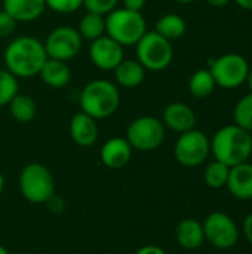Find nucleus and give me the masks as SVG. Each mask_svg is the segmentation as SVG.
<instances>
[{
	"mask_svg": "<svg viewBox=\"0 0 252 254\" xmlns=\"http://www.w3.org/2000/svg\"><path fill=\"white\" fill-rule=\"evenodd\" d=\"M46 60L45 45L33 36L15 37L4 49V68L15 77L30 79L37 76Z\"/></svg>",
	"mask_w": 252,
	"mask_h": 254,
	"instance_id": "nucleus-1",
	"label": "nucleus"
},
{
	"mask_svg": "<svg viewBox=\"0 0 252 254\" xmlns=\"http://www.w3.org/2000/svg\"><path fill=\"white\" fill-rule=\"evenodd\" d=\"M211 152L215 161H220L227 167L247 162L252 153V134L236 124L226 125L214 134Z\"/></svg>",
	"mask_w": 252,
	"mask_h": 254,
	"instance_id": "nucleus-2",
	"label": "nucleus"
},
{
	"mask_svg": "<svg viewBox=\"0 0 252 254\" xmlns=\"http://www.w3.org/2000/svg\"><path fill=\"white\" fill-rule=\"evenodd\" d=\"M79 104L83 113L95 121L110 118L120 104V92L116 83L107 79H95L86 83L79 95Z\"/></svg>",
	"mask_w": 252,
	"mask_h": 254,
	"instance_id": "nucleus-3",
	"label": "nucleus"
},
{
	"mask_svg": "<svg viewBox=\"0 0 252 254\" xmlns=\"http://www.w3.org/2000/svg\"><path fill=\"white\" fill-rule=\"evenodd\" d=\"M146 31L147 24L141 12L116 7L105 18V34L122 46L137 45Z\"/></svg>",
	"mask_w": 252,
	"mask_h": 254,
	"instance_id": "nucleus-4",
	"label": "nucleus"
},
{
	"mask_svg": "<svg viewBox=\"0 0 252 254\" xmlns=\"http://www.w3.org/2000/svg\"><path fill=\"white\" fill-rule=\"evenodd\" d=\"M19 190L28 202L46 204V201L55 195L53 176L42 164H28L19 174Z\"/></svg>",
	"mask_w": 252,
	"mask_h": 254,
	"instance_id": "nucleus-5",
	"label": "nucleus"
},
{
	"mask_svg": "<svg viewBox=\"0 0 252 254\" xmlns=\"http://www.w3.org/2000/svg\"><path fill=\"white\" fill-rule=\"evenodd\" d=\"M135 46L137 60L146 70L160 71L172 63L174 49L171 42L156 31H146Z\"/></svg>",
	"mask_w": 252,
	"mask_h": 254,
	"instance_id": "nucleus-6",
	"label": "nucleus"
},
{
	"mask_svg": "<svg viewBox=\"0 0 252 254\" xmlns=\"http://www.w3.org/2000/svg\"><path fill=\"white\" fill-rule=\"evenodd\" d=\"M165 125L154 116H140L134 119L126 129V140L132 149L151 152L162 146L165 140Z\"/></svg>",
	"mask_w": 252,
	"mask_h": 254,
	"instance_id": "nucleus-7",
	"label": "nucleus"
},
{
	"mask_svg": "<svg viewBox=\"0 0 252 254\" xmlns=\"http://www.w3.org/2000/svg\"><path fill=\"white\" fill-rule=\"evenodd\" d=\"M208 64L215 85L224 89L242 86L250 71L248 61L239 54H224L218 58H211Z\"/></svg>",
	"mask_w": 252,
	"mask_h": 254,
	"instance_id": "nucleus-8",
	"label": "nucleus"
},
{
	"mask_svg": "<svg viewBox=\"0 0 252 254\" xmlns=\"http://www.w3.org/2000/svg\"><path fill=\"white\" fill-rule=\"evenodd\" d=\"M211 153V140L199 129H190L180 134L174 146V156L177 162L186 168L199 167Z\"/></svg>",
	"mask_w": 252,
	"mask_h": 254,
	"instance_id": "nucleus-9",
	"label": "nucleus"
},
{
	"mask_svg": "<svg viewBox=\"0 0 252 254\" xmlns=\"http://www.w3.org/2000/svg\"><path fill=\"white\" fill-rule=\"evenodd\" d=\"M205 241L218 250H229L238 244L239 229L235 220L221 211L211 213L202 223Z\"/></svg>",
	"mask_w": 252,
	"mask_h": 254,
	"instance_id": "nucleus-10",
	"label": "nucleus"
},
{
	"mask_svg": "<svg viewBox=\"0 0 252 254\" xmlns=\"http://www.w3.org/2000/svg\"><path fill=\"white\" fill-rule=\"evenodd\" d=\"M43 45L48 58L67 63L68 60H73L80 52L83 39L79 34L77 28L61 25L49 33Z\"/></svg>",
	"mask_w": 252,
	"mask_h": 254,
	"instance_id": "nucleus-11",
	"label": "nucleus"
},
{
	"mask_svg": "<svg viewBox=\"0 0 252 254\" xmlns=\"http://www.w3.org/2000/svg\"><path fill=\"white\" fill-rule=\"evenodd\" d=\"M89 58L92 64L101 70H114L125 58H123V46L117 43L110 36L104 34L97 40L91 42L89 46Z\"/></svg>",
	"mask_w": 252,
	"mask_h": 254,
	"instance_id": "nucleus-12",
	"label": "nucleus"
},
{
	"mask_svg": "<svg viewBox=\"0 0 252 254\" xmlns=\"http://www.w3.org/2000/svg\"><path fill=\"white\" fill-rule=\"evenodd\" d=\"M162 122L165 128H169L174 132L183 134L190 131L196 125V115L190 106L186 103H171L165 107L162 115Z\"/></svg>",
	"mask_w": 252,
	"mask_h": 254,
	"instance_id": "nucleus-13",
	"label": "nucleus"
},
{
	"mask_svg": "<svg viewBox=\"0 0 252 254\" xmlns=\"http://www.w3.org/2000/svg\"><path fill=\"white\" fill-rule=\"evenodd\" d=\"M101 162L111 170H120L132 158V147L123 137H113L107 140L100 152Z\"/></svg>",
	"mask_w": 252,
	"mask_h": 254,
	"instance_id": "nucleus-14",
	"label": "nucleus"
},
{
	"mask_svg": "<svg viewBox=\"0 0 252 254\" xmlns=\"http://www.w3.org/2000/svg\"><path fill=\"white\" fill-rule=\"evenodd\" d=\"M226 188L235 198L241 201L252 199V164L247 161L230 167Z\"/></svg>",
	"mask_w": 252,
	"mask_h": 254,
	"instance_id": "nucleus-15",
	"label": "nucleus"
},
{
	"mask_svg": "<svg viewBox=\"0 0 252 254\" xmlns=\"http://www.w3.org/2000/svg\"><path fill=\"white\" fill-rule=\"evenodd\" d=\"M70 135L80 147H91L98 140V125L94 118L79 112L70 121Z\"/></svg>",
	"mask_w": 252,
	"mask_h": 254,
	"instance_id": "nucleus-16",
	"label": "nucleus"
},
{
	"mask_svg": "<svg viewBox=\"0 0 252 254\" xmlns=\"http://www.w3.org/2000/svg\"><path fill=\"white\" fill-rule=\"evenodd\" d=\"M45 9V0H3V10L16 22L34 21L42 16Z\"/></svg>",
	"mask_w": 252,
	"mask_h": 254,
	"instance_id": "nucleus-17",
	"label": "nucleus"
},
{
	"mask_svg": "<svg viewBox=\"0 0 252 254\" xmlns=\"http://www.w3.org/2000/svg\"><path fill=\"white\" fill-rule=\"evenodd\" d=\"M177 243L186 250H196L205 241L203 226L196 219H183L175 229Z\"/></svg>",
	"mask_w": 252,
	"mask_h": 254,
	"instance_id": "nucleus-18",
	"label": "nucleus"
},
{
	"mask_svg": "<svg viewBox=\"0 0 252 254\" xmlns=\"http://www.w3.org/2000/svg\"><path fill=\"white\" fill-rule=\"evenodd\" d=\"M40 79L50 88H64L71 80V71L65 61L48 58L40 68Z\"/></svg>",
	"mask_w": 252,
	"mask_h": 254,
	"instance_id": "nucleus-19",
	"label": "nucleus"
},
{
	"mask_svg": "<svg viewBox=\"0 0 252 254\" xmlns=\"http://www.w3.org/2000/svg\"><path fill=\"white\" fill-rule=\"evenodd\" d=\"M116 85L122 88H137L144 82L146 68L138 60H123L114 70Z\"/></svg>",
	"mask_w": 252,
	"mask_h": 254,
	"instance_id": "nucleus-20",
	"label": "nucleus"
},
{
	"mask_svg": "<svg viewBox=\"0 0 252 254\" xmlns=\"http://www.w3.org/2000/svg\"><path fill=\"white\" fill-rule=\"evenodd\" d=\"M186 30H187V25H186L184 18L177 13H166V15L160 16L157 19L156 28H154L156 33H159L169 42L183 37Z\"/></svg>",
	"mask_w": 252,
	"mask_h": 254,
	"instance_id": "nucleus-21",
	"label": "nucleus"
},
{
	"mask_svg": "<svg viewBox=\"0 0 252 254\" xmlns=\"http://www.w3.org/2000/svg\"><path fill=\"white\" fill-rule=\"evenodd\" d=\"M7 106H9V112L12 118L21 124L31 122L37 115L36 101L30 95H25V94H16Z\"/></svg>",
	"mask_w": 252,
	"mask_h": 254,
	"instance_id": "nucleus-22",
	"label": "nucleus"
},
{
	"mask_svg": "<svg viewBox=\"0 0 252 254\" xmlns=\"http://www.w3.org/2000/svg\"><path fill=\"white\" fill-rule=\"evenodd\" d=\"M79 34L83 40H97L105 34V18L98 13L86 12L79 21Z\"/></svg>",
	"mask_w": 252,
	"mask_h": 254,
	"instance_id": "nucleus-23",
	"label": "nucleus"
},
{
	"mask_svg": "<svg viewBox=\"0 0 252 254\" xmlns=\"http://www.w3.org/2000/svg\"><path fill=\"white\" fill-rule=\"evenodd\" d=\"M215 80L209 71V68H201L195 71L189 80V91L196 98H206L215 89Z\"/></svg>",
	"mask_w": 252,
	"mask_h": 254,
	"instance_id": "nucleus-24",
	"label": "nucleus"
},
{
	"mask_svg": "<svg viewBox=\"0 0 252 254\" xmlns=\"http://www.w3.org/2000/svg\"><path fill=\"white\" fill-rule=\"evenodd\" d=\"M229 171H230V167H227L226 164H223L220 161H212L205 168L203 180H205L206 186H209L211 189H221L227 185Z\"/></svg>",
	"mask_w": 252,
	"mask_h": 254,
	"instance_id": "nucleus-25",
	"label": "nucleus"
},
{
	"mask_svg": "<svg viewBox=\"0 0 252 254\" xmlns=\"http://www.w3.org/2000/svg\"><path fill=\"white\" fill-rule=\"evenodd\" d=\"M235 124L252 132V92L242 97L233 109Z\"/></svg>",
	"mask_w": 252,
	"mask_h": 254,
	"instance_id": "nucleus-26",
	"label": "nucleus"
},
{
	"mask_svg": "<svg viewBox=\"0 0 252 254\" xmlns=\"http://www.w3.org/2000/svg\"><path fill=\"white\" fill-rule=\"evenodd\" d=\"M18 77H15L9 70L0 68V107L7 106L18 94Z\"/></svg>",
	"mask_w": 252,
	"mask_h": 254,
	"instance_id": "nucleus-27",
	"label": "nucleus"
},
{
	"mask_svg": "<svg viewBox=\"0 0 252 254\" xmlns=\"http://www.w3.org/2000/svg\"><path fill=\"white\" fill-rule=\"evenodd\" d=\"M46 7L56 13H73L83 6V0H45Z\"/></svg>",
	"mask_w": 252,
	"mask_h": 254,
	"instance_id": "nucleus-28",
	"label": "nucleus"
},
{
	"mask_svg": "<svg viewBox=\"0 0 252 254\" xmlns=\"http://www.w3.org/2000/svg\"><path fill=\"white\" fill-rule=\"evenodd\" d=\"M119 4V0H83V6L88 12L98 15H108Z\"/></svg>",
	"mask_w": 252,
	"mask_h": 254,
	"instance_id": "nucleus-29",
	"label": "nucleus"
},
{
	"mask_svg": "<svg viewBox=\"0 0 252 254\" xmlns=\"http://www.w3.org/2000/svg\"><path fill=\"white\" fill-rule=\"evenodd\" d=\"M16 28V21L3 9L0 10V39L9 37Z\"/></svg>",
	"mask_w": 252,
	"mask_h": 254,
	"instance_id": "nucleus-30",
	"label": "nucleus"
},
{
	"mask_svg": "<svg viewBox=\"0 0 252 254\" xmlns=\"http://www.w3.org/2000/svg\"><path fill=\"white\" fill-rule=\"evenodd\" d=\"M46 205H48V210H49L50 213H53V214H61V213L65 210V202H64L59 196H56V195L50 196V198L46 201Z\"/></svg>",
	"mask_w": 252,
	"mask_h": 254,
	"instance_id": "nucleus-31",
	"label": "nucleus"
},
{
	"mask_svg": "<svg viewBox=\"0 0 252 254\" xmlns=\"http://www.w3.org/2000/svg\"><path fill=\"white\" fill-rule=\"evenodd\" d=\"M146 6V0H123V7L135 12H141Z\"/></svg>",
	"mask_w": 252,
	"mask_h": 254,
	"instance_id": "nucleus-32",
	"label": "nucleus"
},
{
	"mask_svg": "<svg viewBox=\"0 0 252 254\" xmlns=\"http://www.w3.org/2000/svg\"><path fill=\"white\" fill-rule=\"evenodd\" d=\"M135 254H166V252L163 249L154 246V244H149V246L141 247Z\"/></svg>",
	"mask_w": 252,
	"mask_h": 254,
	"instance_id": "nucleus-33",
	"label": "nucleus"
},
{
	"mask_svg": "<svg viewBox=\"0 0 252 254\" xmlns=\"http://www.w3.org/2000/svg\"><path fill=\"white\" fill-rule=\"evenodd\" d=\"M244 234H245V238L248 240V243L252 246V213L244 222Z\"/></svg>",
	"mask_w": 252,
	"mask_h": 254,
	"instance_id": "nucleus-34",
	"label": "nucleus"
},
{
	"mask_svg": "<svg viewBox=\"0 0 252 254\" xmlns=\"http://www.w3.org/2000/svg\"><path fill=\"white\" fill-rule=\"evenodd\" d=\"M238 6H241L245 10H252V0H235Z\"/></svg>",
	"mask_w": 252,
	"mask_h": 254,
	"instance_id": "nucleus-35",
	"label": "nucleus"
},
{
	"mask_svg": "<svg viewBox=\"0 0 252 254\" xmlns=\"http://www.w3.org/2000/svg\"><path fill=\"white\" fill-rule=\"evenodd\" d=\"M230 0H206L208 4L211 6H215V7H221V6H226Z\"/></svg>",
	"mask_w": 252,
	"mask_h": 254,
	"instance_id": "nucleus-36",
	"label": "nucleus"
},
{
	"mask_svg": "<svg viewBox=\"0 0 252 254\" xmlns=\"http://www.w3.org/2000/svg\"><path fill=\"white\" fill-rule=\"evenodd\" d=\"M245 83L248 85V89L250 92H252V67H250V71H248V76H247V80Z\"/></svg>",
	"mask_w": 252,
	"mask_h": 254,
	"instance_id": "nucleus-37",
	"label": "nucleus"
},
{
	"mask_svg": "<svg viewBox=\"0 0 252 254\" xmlns=\"http://www.w3.org/2000/svg\"><path fill=\"white\" fill-rule=\"evenodd\" d=\"M3 189H4V179H3V176H1V173H0V196H1V193H3Z\"/></svg>",
	"mask_w": 252,
	"mask_h": 254,
	"instance_id": "nucleus-38",
	"label": "nucleus"
},
{
	"mask_svg": "<svg viewBox=\"0 0 252 254\" xmlns=\"http://www.w3.org/2000/svg\"><path fill=\"white\" fill-rule=\"evenodd\" d=\"M177 3H180V4H190V3H193V1H196V0H175Z\"/></svg>",
	"mask_w": 252,
	"mask_h": 254,
	"instance_id": "nucleus-39",
	"label": "nucleus"
},
{
	"mask_svg": "<svg viewBox=\"0 0 252 254\" xmlns=\"http://www.w3.org/2000/svg\"><path fill=\"white\" fill-rule=\"evenodd\" d=\"M0 254H9V253H7V250H6L4 247H1V246H0Z\"/></svg>",
	"mask_w": 252,
	"mask_h": 254,
	"instance_id": "nucleus-40",
	"label": "nucleus"
}]
</instances>
